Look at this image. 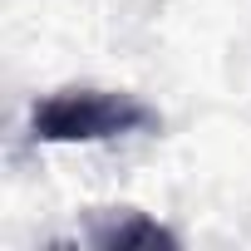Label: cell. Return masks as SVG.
<instances>
[{
    "instance_id": "cell-1",
    "label": "cell",
    "mask_w": 251,
    "mask_h": 251,
    "mask_svg": "<svg viewBox=\"0 0 251 251\" xmlns=\"http://www.w3.org/2000/svg\"><path fill=\"white\" fill-rule=\"evenodd\" d=\"M158 108L118 89H54L30 108V133L40 143H108L158 128Z\"/></svg>"
},
{
    "instance_id": "cell-2",
    "label": "cell",
    "mask_w": 251,
    "mask_h": 251,
    "mask_svg": "<svg viewBox=\"0 0 251 251\" xmlns=\"http://www.w3.org/2000/svg\"><path fill=\"white\" fill-rule=\"evenodd\" d=\"M89 236H94L99 246H177V236H173L168 226L148 222L143 212H118L113 222L94 226Z\"/></svg>"
}]
</instances>
